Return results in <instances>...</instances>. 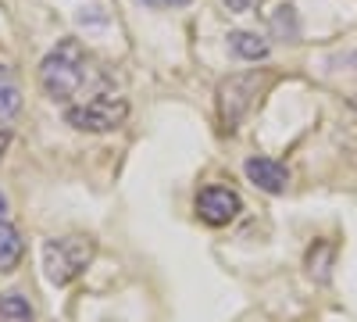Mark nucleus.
Listing matches in <instances>:
<instances>
[{
	"label": "nucleus",
	"instance_id": "f257e3e1",
	"mask_svg": "<svg viewBox=\"0 0 357 322\" xmlns=\"http://www.w3.org/2000/svg\"><path fill=\"white\" fill-rule=\"evenodd\" d=\"M86 79V50L79 40H61L40 65V86L50 101H68Z\"/></svg>",
	"mask_w": 357,
	"mask_h": 322
},
{
	"label": "nucleus",
	"instance_id": "f03ea898",
	"mask_svg": "<svg viewBox=\"0 0 357 322\" xmlns=\"http://www.w3.org/2000/svg\"><path fill=\"white\" fill-rule=\"evenodd\" d=\"M97 254V244L82 237V233H72V237H57V240H47L43 244V269H47V279L54 286H68L72 279H79L86 272V265L93 261Z\"/></svg>",
	"mask_w": 357,
	"mask_h": 322
},
{
	"label": "nucleus",
	"instance_id": "7ed1b4c3",
	"mask_svg": "<svg viewBox=\"0 0 357 322\" xmlns=\"http://www.w3.org/2000/svg\"><path fill=\"white\" fill-rule=\"evenodd\" d=\"M129 119V104L122 97H93L65 111V122L79 133H114Z\"/></svg>",
	"mask_w": 357,
	"mask_h": 322
},
{
	"label": "nucleus",
	"instance_id": "20e7f679",
	"mask_svg": "<svg viewBox=\"0 0 357 322\" xmlns=\"http://www.w3.org/2000/svg\"><path fill=\"white\" fill-rule=\"evenodd\" d=\"M254 97H257V75H254V72L229 75V79L218 86V115H222V126H225V129L240 126V119L250 111Z\"/></svg>",
	"mask_w": 357,
	"mask_h": 322
},
{
	"label": "nucleus",
	"instance_id": "39448f33",
	"mask_svg": "<svg viewBox=\"0 0 357 322\" xmlns=\"http://www.w3.org/2000/svg\"><path fill=\"white\" fill-rule=\"evenodd\" d=\"M240 212H243V200L229 186H207L197 193V215L207 226H229Z\"/></svg>",
	"mask_w": 357,
	"mask_h": 322
},
{
	"label": "nucleus",
	"instance_id": "423d86ee",
	"mask_svg": "<svg viewBox=\"0 0 357 322\" xmlns=\"http://www.w3.org/2000/svg\"><path fill=\"white\" fill-rule=\"evenodd\" d=\"M243 172H247V180L264 193H286V186H289V168L275 158H257L254 154V158H247Z\"/></svg>",
	"mask_w": 357,
	"mask_h": 322
},
{
	"label": "nucleus",
	"instance_id": "0eeeda50",
	"mask_svg": "<svg viewBox=\"0 0 357 322\" xmlns=\"http://www.w3.org/2000/svg\"><path fill=\"white\" fill-rule=\"evenodd\" d=\"M18 111H22V86L11 65H0V122H11Z\"/></svg>",
	"mask_w": 357,
	"mask_h": 322
},
{
	"label": "nucleus",
	"instance_id": "6e6552de",
	"mask_svg": "<svg viewBox=\"0 0 357 322\" xmlns=\"http://www.w3.org/2000/svg\"><path fill=\"white\" fill-rule=\"evenodd\" d=\"M229 47H232L236 57H243V61H264L268 57V40L257 36V33H247V29L229 33Z\"/></svg>",
	"mask_w": 357,
	"mask_h": 322
},
{
	"label": "nucleus",
	"instance_id": "1a4fd4ad",
	"mask_svg": "<svg viewBox=\"0 0 357 322\" xmlns=\"http://www.w3.org/2000/svg\"><path fill=\"white\" fill-rule=\"evenodd\" d=\"M25 254V244H22V233L11 226V222H0V272H11Z\"/></svg>",
	"mask_w": 357,
	"mask_h": 322
},
{
	"label": "nucleus",
	"instance_id": "9d476101",
	"mask_svg": "<svg viewBox=\"0 0 357 322\" xmlns=\"http://www.w3.org/2000/svg\"><path fill=\"white\" fill-rule=\"evenodd\" d=\"M0 322H33V305L8 290V294H0Z\"/></svg>",
	"mask_w": 357,
	"mask_h": 322
},
{
	"label": "nucleus",
	"instance_id": "9b49d317",
	"mask_svg": "<svg viewBox=\"0 0 357 322\" xmlns=\"http://www.w3.org/2000/svg\"><path fill=\"white\" fill-rule=\"evenodd\" d=\"M272 33L279 36V40H286V43H293L296 36H301V25H296V11L293 8H279L275 15H272Z\"/></svg>",
	"mask_w": 357,
	"mask_h": 322
},
{
	"label": "nucleus",
	"instance_id": "f8f14e48",
	"mask_svg": "<svg viewBox=\"0 0 357 322\" xmlns=\"http://www.w3.org/2000/svg\"><path fill=\"white\" fill-rule=\"evenodd\" d=\"M139 4H146V8H183L190 0H139Z\"/></svg>",
	"mask_w": 357,
	"mask_h": 322
},
{
	"label": "nucleus",
	"instance_id": "ddd939ff",
	"mask_svg": "<svg viewBox=\"0 0 357 322\" xmlns=\"http://www.w3.org/2000/svg\"><path fill=\"white\" fill-rule=\"evenodd\" d=\"M254 4H257V0H225V8H229V11H250Z\"/></svg>",
	"mask_w": 357,
	"mask_h": 322
},
{
	"label": "nucleus",
	"instance_id": "4468645a",
	"mask_svg": "<svg viewBox=\"0 0 357 322\" xmlns=\"http://www.w3.org/2000/svg\"><path fill=\"white\" fill-rule=\"evenodd\" d=\"M8 140H11V136H8V129H0V158H4V147H8Z\"/></svg>",
	"mask_w": 357,
	"mask_h": 322
},
{
	"label": "nucleus",
	"instance_id": "2eb2a0df",
	"mask_svg": "<svg viewBox=\"0 0 357 322\" xmlns=\"http://www.w3.org/2000/svg\"><path fill=\"white\" fill-rule=\"evenodd\" d=\"M4 215H8V197L0 193V222H4Z\"/></svg>",
	"mask_w": 357,
	"mask_h": 322
}]
</instances>
